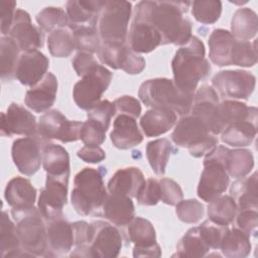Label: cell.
<instances>
[{
    "label": "cell",
    "instance_id": "obj_1",
    "mask_svg": "<svg viewBox=\"0 0 258 258\" xmlns=\"http://www.w3.org/2000/svg\"><path fill=\"white\" fill-rule=\"evenodd\" d=\"M189 2L184 1H140L135 12L145 16L161 35V44L184 45L191 35V22L183 14Z\"/></svg>",
    "mask_w": 258,
    "mask_h": 258
},
{
    "label": "cell",
    "instance_id": "obj_2",
    "mask_svg": "<svg viewBox=\"0 0 258 258\" xmlns=\"http://www.w3.org/2000/svg\"><path fill=\"white\" fill-rule=\"evenodd\" d=\"M205 53V45L197 36H191L175 52L171 61L173 82L183 93L194 95L200 81L210 75L212 68Z\"/></svg>",
    "mask_w": 258,
    "mask_h": 258
},
{
    "label": "cell",
    "instance_id": "obj_3",
    "mask_svg": "<svg viewBox=\"0 0 258 258\" xmlns=\"http://www.w3.org/2000/svg\"><path fill=\"white\" fill-rule=\"evenodd\" d=\"M194 95L183 93L175 86L173 80L165 78L147 80L141 84L138 91V96L145 106L168 108L180 116L190 113Z\"/></svg>",
    "mask_w": 258,
    "mask_h": 258
},
{
    "label": "cell",
    "instance_id": "obj_4",
    "mask_svg": "<svg viewBox=\"0 0 258 258\" xmlns=\"http://www.w3.org/2000/svg\"><path fill=\"white\" fill-rule=\"evenodd\" d=\"M106 167H85L79 171L74 179V188L71 194L72 206L79 215L87 216L102 209L108 196L103 177Z\"/></svg>",
    "mask_w": 258,
    "mask_h": 258
},
{
    "label": "cell",
    "instance_id": "obj_5",
    "mask_svg": "<svg viewBox=\"0 0 258 258\" xmlns=\"http://www.w3.org/2000/svg\"><path fill=\"white\" fill-rule=\"evenodd\" d=\"M11 215L17 223L16 231L22 250L30 257L44 256L46 251V224L39 209L34 206L12 208Z\"/></svg>",
    "mask_w": 258,
    "mask_h": 258
},
{
    "label": "cell",
    "instance_id": "obj_6",
    "mask_svg": "<svg viewBox=\"0 0 258 258\" xmlns=\"http://www.w3.org/2000/svg\"><path fill=\"white\" fill-rule=\"evenodd\" d=\"M230 148L217 145L206 154L204 170L198 185V196L205 202L223 195L228 188L230 176L226 170L225 161Z\"/></svg>",
    "mask_w": 258,
    "mask_h": 258
},
{
    "label": "cell",
    "instance_id": "obj_7",
    "mask_svg": "<svg viewBox=\"0 0 258 258\" xmlns=\"http://www.w3.org/2000/svg\"><path fill=\"white\" fill-rule=\"evenodd\" d=\"M132 4L124 0H105L99 13L97 30L102 42L126 43Z\"/></svg>",
    "mask_w": 258,
    "mask_h": 258
},
{
    "label": "cell",
    "instance_id": "obj_8",
    "mask_svg": "<svg viewBox=\"0 0 258 258\" xmlns=\"http://www.w3.org/2000/svg\"><path fill=\"white\" fill-rule=\"evenodd\" d=\"M172 141L181 147H187L191 156L202 157L218 144V139L207 125L190 114L183 116L175 125L171 134Z\"/></svg>",
    "mask_w": 258,
    "mask_h": 258
},
{
    "label": "cell",
    "instance_id": "obj_9",
    "mask_svg": "<svg viewBox=\"0 0 258 258\" xmlns=\"http://www.w3.org/2000/svg\"><path fill=\"white\" fill-rule=\"evenodd\" d=\"M112 80V73L101 64L77 82L73 89L74 101L80 109L89 111L100 101Z\"/></svg>",
    "mask_w": 258,
    "mask_h": 258
},
{
    "label": "cell",
    "instance_id": "obj_10",
    "mask_svg": "<svg viewBox=\"0 0 258 258\" xmlns=\"http://www.w3.org/2000/svg\"><path fill=\"white\" fill-rule=\"evenodd\" d=\"M122 248V237L117 228L103 221L90 224V236L86 257L114 258Z\"/></svg>",
    "mask_w": 258,
    "mask_h": 258
},
{
    "label": "cell",
    "instance_id": "obj_11",
    "mask_svg": "<svg viewBox=\"0 0 258 258\" xmlns=\"http://www.w3.org/2000/svg\"><path fill=\"white\" fill-rule=\"evenodd\" d=\"M212 85L222 98L247 100L255 89L256 78L247 71L228 70L218 73L213 78Z\"/></svg>",
    "mask_w": 258,
    "mask_h": 258
},
{
    "label": "cell",
    "instance_id": "obj_12",
    "mask_svg": "<svg viewBox=\"0 0 258 258\" xmlns=\"http://www.w3.org/2000/svg\"><path fill=\"white\" fill-rule=\"evenodd\" d=\"M49 140L40 135L16 139L11 148V155L17 169L25 175H33L42 163V152Z\"/></svg>",
    "mask_w": 258,
    "mask_h": 258
},
{
    "label": "cell",
    "instance_id": "obj_13",
    "mask_svg": "<svg viewBox=\"0 0 258 258\" xmlns=\"http://www.w3.org/2000/svg\"><path fill=\"white\" fill-rule=\"evenodd\" d=\"M69 176L46 175L45 186L40 189L37 206L46 221L62 217L68 199Z\"/></svg>",
    "mask_w": 258,
    "mask_h": 258
},
{
    "label": "cell",
    "instance_id": "obj_14",
    "mask_svg": "<svg viewBox=\"0 0 258 258\" xmlns=\"http://www.w3.org/2000/svg\"><path fill=\"white\" fill-rule=\"evenodd\" d=\"M82 122L68 120L59 111L50 110L40 116L37 124V134L50 140L57 139L63 143L80 139Z\"/></svg>",
    "mask_w": 258,
    "mask_h": 258
},
{
    "label": "cell",
    "instance_id": "obj_15",
    "mask_svg": "<svg viewBox=\"0 0 258 258\" xmlns=\"http://www.w3.org/2000/svg\"><path fill=\"white\" fill-rule=\"evenodd\" d=\"M1 135H23L25 137L37 135V123L34 115L24 107L11 103L6 113H1Z\"/></svg>",
    "mask_w": 258,
    "mask_h": 258
},
{
    "label": "cell",
    "instance_id": "obj_16",
    "mask_svg": "<svg viewBox=\"0 0 258 258\" xmlns=\"http://www.w3.org/2000/svg\"><path fill=\"white\" fill-rule=\"evenodd\" d=\"M127 40L129 47L135 52L148 53L161 44V35L145 16L134 11Z\"/></svg>",
    "mask_w": 258,
    "mask_h": 258
},
{
    "label": "cell",
    "instance_id": "obj_17",
    "mask_svg": "<svg viewBox=\"0 0 258 258\" xmlns=\"http://www.w3.org/2000/svg\"><path fill=\"white\" fill-rule=\"evenodd\" d=\"M7 36H10L22 51L34 50L43 45L42 29L33 25L30 15L22 9L16 10L13 24Z\"/></svg>",
    "mask_w": 258,
    "mask_h": 258
},
{
    "label": "cell",
    "instance_id": "obj_18",
    "mask_svg": "<svg viewBox=\"0 0 258 258\" xmlns=\"http://www.w3.org/2000/svg\"><path fill=\"white\" fill-rule=\"evenodd\" d=\"M48 58L39 50L23 51L18 59L15 78L24 86L34 87L47 74Z\"/></svg>",
    "mask_w": 258,
    "mask_h": 258
},
{
    "label": "cell",
    "instance_id": "obj_19",
    "mask_svg": "<svg viewBox=\"0 0 258 258\" xmlns=\"http://www.w3.org/2000/svg\"><path fill=\"white\" fill-rule=\"evenodd\" d=\"M74 243V231L71 223L63 217L47 221L46 251L44 257H57L69 253Z\"/></svg>",
    "mask_w": 258,
    "mask_h": 258
},
{
    "label": "cell",
    "instance_id": "obj_20",
    "mask_svg": "<svg viewBox=\"0 0 258 258\" xmlns=\"http://www.w3.org/2000/svg\"><path fill=\"white\" fill-rule=\"evenodd\" d=\"M257 113L256 107H248L246 104L235 100H225L216 107L211 133L214 135L221 134L234 123L257 117Z\"/></svg>",
    "mask_w": 258,
    "mask_h": 258
},
{
    "label": "cell",
    "instance_id": "obj_21",
    "mask_svg": "<svg viewBox=\"0 0 258 258\" xmlns=\"http://www.w3.org/2000/svg\"><path fill=\"white\" fill-rule=\"evenodd\" d=\"M56 92L57 80L53 74L47 73L37 85L26 92L25 105L34 112H45L54 104Z\"/></svg>",
    "mask_w": 258,
    "mask_h": 258
},
{
    "label": "cell",
    "instance_id": "obj_22",
    "mask_svg": "<svg viewBox=\"0 0 258 258\" xmlns=\"http://www.w3.org/2000/svg\"><path fill=\"white\" fill-rule=\"evenodd\" d=\"M110 138L116 148L129 149L140 144L143 135L138 128L136 119L128 115L118 114L114 120Z\"/></svg>",
    "mask_w": 258,
    "mask_h": 258
},
{
    "label": "cell",
    "instance_id": "obj_23",
    "mask_svg": "<svg viewBox=\"0 0 258 258\" xmlns=\"http://www.w3.org/2000/svg\"><path fill=\"white\" fill-rule=\"evenodd\" d=\"M103 216L115 226H127L135 215L134 204L131 198L118 194H108L103 206Z\"/></svg>",
    "mask_w": 258,
    "mask_h": 258
},
{
    "label": "cell",
    "instance_id": "obj_24",
    "mask_svg": "<svg viewBox=\"0 0 258 258\" xmlns=\"http://www.w3.org/2000/svg\"><path fill=\"white\" fill-rule=\"evenodd\" d=\"M105 0H71L66 9L69 17V27L88 25L97 28V21Z\"/></svg>",
    "mask_w": 258,
    "mask_h": 258
},
{
    "label": "cell",
    "instance_id": "obj_25",
    "mask_svg": "<svg viewBox=\"0 0 258 258\" xmlns=\"http://www.w3.org/2000/svg\"><path fill=\"white\" fill-rule=\"evenodd\" d=\"M145 182L144 175L137 167L118 169L108 181L109 192H118L129 198H136L139 189Z\"/></svg>",
    "mask_w": 258,
    "mask_h": 258
},
{
    "label": "cell",
    "instance_id": "obj_26",
    "mask_svg": "<svg viewBox=\"0 0 258 258\" xmlns=\"http://www.w3.org/2000/svg\"><path fill=\"white\" fill-rule=\"evenodd\" d=\"M176 122V113L168 108H151L140 119V126L147 137L166 133Z\"/></svg>",
    "mask_w": 258,
    "mask_h": 258
},
{
    "label": "cell",
    "instance_id": "obj_27",
    "mask_svg": "<svg viewBox=\"0 0 258 258\" xmlns=\"http://www.w3.org/2000/svg\"><path fill=\"white\" fill-rule=\"evenodd\" d=\"M219 103L217 92L212 87L204 85L194 95L192 107L189 114L201 119L211 132L216 107Z\"/></svg>",
    "mask_w": 258,
    "mask_h": 258
},
{
    "label": "cell",
    "instance_id": "obj_28",
    "mask_svg": "<svg viewBox=\"0 0 258 258\" xmlns=\"http://www.w3.org/2000/svg\"><path fill=\"white\" fill-rule=\"evenodd\" d=\"M231 198L236 203L237 209L257 210L258 208V190H257V172L248 177L237 179L233 182L231 189Z\"/></svg>",
    "mask_w": 258,
    "mask_h": 258
},
{
    "label": "cell",
    "instance_id": "obj_29",
    "mask_svg": "<svg viewBox=\"0 0 258 258\" xmlns=\"http://www.w3.org/2000/svg\"><path fill=\"white\" fill-rule=\"evenodd\" d=\"M4 197L12 208L32 207L36 199V189L27 178L16 176L7 183Z\"/></svg>",
    "mask_w": 258,
    "mask_h": 258
},
{
    "label": "cell",
    "instance_id": "obj_30",
    "mask_svg": "<svg viewBox=\"0 0 258 258\" xmlns=\"http://www.w3.org/2000/svg\"><path fill=\"white\" fill-rule=\"evenodd\" d=\"M236 38L226 29H215L209 37V56L218 67L231 66V52Z\"/></svg>",
    "mask_w": 258,
    "mask_h": 258
},
{
    "label": "cell",
    "instance_id": "obj_31",
    "mask_svg": "<svg viewBox=\"0 0 258 258\" xmlns=\"http://www.w3.org/2000/svg\"><path fill=\"white\" fill-rule=\"evenodd\" d=\"M221 139L227 145L244 147L250 145L257 134V117L250 118L228 126L222 133Z\"/></svg>",
    "mask_w": 258,
    "mask_h": 258
},
{
    "label": "cell",
    "instance_id": "obj_32",
    "mask_svg": "<svg viewBox=\"0 0 258 258\" xmlns=\"http://www.w3.org/2000/svg\"><path fill=\"white\" fill-rule=\"evenodd\" d=\"M0 255L2 258L30 257L29 254L22 250L21 243L16 231V226L5 212H2L1 218Z\"/></svg>",
    "mask_w": 258,
    "mask_h": 258
},
{
    "label": "cell",
    "instance_id": "obj_33",
    "mask_svg": "<svg viewBox=\"0 0 258 258\" xmlns=\"http://www.w3.org/2000/svg\"><path fill=\"white\" fill-rule=\"evenodd\" d=\"M42 165L47 174L70 176V156L60 145L48 143L42 152Z\"/></svg>",
    "mask_w": 258,
    "mask_h": 258
},
{
    "label": "cell",
    "instance_id": "obj_34",
    "mask_svg": "<svg viewBox=\"0 0 258 258\" xmlns=\"http://www.w3.org/2000/svg\"><path fill=\"white\" fill-rule=\"evenodd\" d=\"M258 29L257 14L250 8H240L233 14L231 20L232 35L237 40L249 41Z\"/></svg>",
    "mask_w": 258,
    "mask_h": 258
},
{
    "label": "cell",
    "instance_id": "obj_35",
    "mask_svg": "<svg viewBox=\"0 0 258 258\" xmlns=\"http://www.w3.org/2000/svg\"><path fill=\"white\" fill-rule=\"evenodd\" d=\"M220 249L226 257L245 258L251 251L250 236L238 228H233L225 235Z\"/></svg>",
    "mask_w": 258,
    "mask_h": 258
},
{
    "label": "cell",
    "instance_id": "obj_36",
    "mask_svg": "<svg viewBox=\"0 0 258 258\" xmlns=\"http://www.w3.org/2000/svg\"><path fill=\"white\" fill-rule=\"evenodd\" d=\"M126 235L129 242H132L136 248H144L157 243L153 225L141 217H134L132 219L127 225Z\"/></svg>",
    "mask_w": 258,
    "mask_h": 258
},
{
    "label": "cell",
    "instance_id": "obj_37",
    "mask_svg": "<svg viewBox=\"0 0 258 258\" xmlns=\"http://www.w3.org/2000/svg\"><path fill=\"white\" fill-rule=\"evenodd\" d=\"M210 251V247L203 239L199 227L190 228L179 240L176 246V252L173 257L196 258L204 257Z\"/></svg>",
    "mask_w": 258,
    "mask_h": 258
},
{
    "label": "cell",
    "instance_id": "obj_38",
    "mask_svg": "<svg viewBox=\"0 0 258 258\" xmlns=\"http://www.w3.org/2000/svg\"><path fill=\"white\" fill-rule=\"evenodd\" d=\"M173 150L172 144L166 138L148 142L146 146V157L150 167L156 174H164L170 154Z\"/></svg>",
    "mask_w": 258,
    "mask_h": 258
},
{
    "label": "cell",
    "instance_id": "obj_39",
    "mask_svg": "<svg viewBox=\"0 0 258 258\" xmlns=\"http://www.w3.org/2000/svg\"><path fill=\"white\" fill-rule=\"evenodd\" d=\"M225 166L229 176L236 179L243 178L253 169V154L248 149H230L226 157Z\"/></svg>",
    "mask_w": 258,
    "mask_h": 258
},
{
    "label": "cell",
    "instance_id": "obj_40",
    "mask_svg": "<svg viewBox=\"0 0 258 258\" xmlns=\"http://www.w3.org/2000/svg\"><path fill=\"white\" fill-rule=\"evenodd\" d=\"M237 212L236 203L230 196L221 195L209 202V219L217 224L228 226L234 221Z\"/></svg>",
    "mask_w": 258,
    "mask_h": 258
},
{
    "label": "cell",
    "instance_id": "obj_41",
    "mask_svg": "<svg viewBox=\"0 0 258 258\" xmlns=\"http://www.w3.org/2000/svg\"><path fill=\"white\" fill-rule=\"evenodd\" d=\"M19 50L17 43L10 36H2L0 40V58H1V79L4 82L15 78V70L19 59Z\"/></svg>",
    "mask_w": 258,
    "mask_h": 258
},
{
    "label": "cell",
    "instance_id": "obj_42",
    "mask_svg": "<svg viewBox=\"0 0 258 258\" xmlns=\"http://www.w3.org/2000/svg\"><path fill=\"white\" fill-rule=\"evenodd\" d=\"M47 46L54 57H68L76 49L73 31L70 28H59L47 37Z\"/></svg>",
    "mask_w": 258,
    "mask_h": 258
},
{
    "label": "cell",
    "instance_id": "obj_43",
    "mask_svg": "<svg viewBox=\"0 0 258 258\" xmlns=\"http://www.w3.org/2000/svg\"><path fill=\"white\" fill-rule=\"evenodd\" d=\"M73 31L76 49L90 53L98 52L102 41L96 27L82 25L69 27Z\"/></svg>",
    "mask_w": 258,
    "mask_h": 258
},
{
    "label": "cell",
    "instance_id": "obj_44",
    "mask_svg": "<svg viewBox=\"0 0 258 258\" xmlns=\"http://www.w3.org/2000/svg\"><path fill=\"white\" fill-rule=\"evenodd\" d=\"M39 27L47 32L69 26V17L63 9L59 7H45L36 15Z\"/></svg>",
    "mask_w": 258,
    "mask_h": 258
},
{
    "label": "cell",
    "instance_id": "obj_45",
    "mask_svg": "<svg viewBox=\"0 0 258 258\" xmlns=\"http://www.w3.org/2000/svg\"><path fill=\"white\" fill-rule=\"evenodd\" d=\"M191 4V14L197 21L203 24H213L221 16L222 2L218 0L194 1Z\"/></svg>",
    "mask_w": 258,
    "mask_h": 258
},
{
    "label": "cell",
    "instance_id": "obj_46",
    "mask_svg": "<svg viewBox=\"0 0 258 258\" xmlns=\"http://www.w3.org/2000/svg\"><path fill=\"white\" fill-rule=\"evenodd\" d=\"M256 62H257L256 40L251 42V41L236 39L231 52V63L239 67L249 68L256 64Z\"/></svg>",
    "mask_w": 258,
    "mask_h": 258
},
{
    "label": "cell",
    "instance_id": "obj_47",
    "mask_svg": "<svg viewBox=\"0 0 258 258\" xmlns=\"http://www.w3.org/2000/svg\"><path fill=\"white\" fill-rule=\"evenodd\" d=\"M107 130L108 128L102 123L88 119L82 124L80 139L87 146H99L105 141Z\"/></svg>",
    "mask_w": 258,
    "mask_h": 258
},
{
    "label": "cell",
    "instance_id": "obj_48",
    "mask_svg": "<svg viewBox=\"0 0 258 258\" xmlns=\"http://www.w3.org/2000/svg\"><path fill=\"white\" fill-rule=\"evenodd\" d=\"M199 230L210 249H220L222 241L229 231V228L228 226L217 224L209 219L199 226Z\"/></svg>",
    "mask_w": 258,
    "mask_h": 258
},
{
    "label": "cell",
    "instance_id": "obj_49",
    "mask_svg": "<svg viewBox=\"0 0 258 258\" xmlns=\"http://www.w3.org/2000/svg\"><path fill=\"white\" fill-rule=\"evenodd\" d=\"M145 59L137 52L132 50L128 44H124L119 56V69L129 75H138L145 69Z\"/></svg>",
    "mask_w": 258,
    "mask_h": 258
},
{
    "label": "cell",
    "instance_id": "obj_50",
    "mask_svg": "<svg viewBox=\"0 0 258 258\" xmlns=\"http://www.w3.org/2000/svg\"><path fill=\"white\" fill-rule=\"evenodd\" d=\"M175 213L178 219L186 224L198 223L204 216V206L197 200L180 201L176 205Z\"/></svg>",
    "mask_w": 258,
    "mask_h": 258
},
{
    "label": "cell",
    "instance_id": "obj_51",
    "mask_svg": "<svg viewBox=\"0 0 258 258\" xmlns=\"http://www.w3.org/2000/svg\"><path fill=\"white\" fill-rule=\"evenodd\" d=\"M136 200L138 204L143 206H155L160 201V186L159 181L154 178L145 180L139 189Z\"/></svg>",
    "mask_w": 258,
    "mask_h": 258
},
{
    "label": "cell",
    "instance_id": "obj_52",
    "mask_svg": "<svg viewBox=\"0 0 258 258\" xmlns=\"http://www.w3.org/2000/svg\"><path fill=\"white\" fill-rule=\"evenodd\" d=\"M160 201L169 206H176L183 198L182 190L177 182L170 178H161L159 180Z\"/></svg>",
    "mask_w": 258,
    "mask_h": 258
},
{
    "label": "cell",
    "instance_id": "obj_53",
    "mask_svg": "<svg viewBox=\"0 0 258 258\" xmlns=\"http://www.w3.org/2000/svg\"><path fill=\"white\" fill-rule=\"evenodd\" d=\"M116 115V108L114 103L103 100L100 101L95 107H93L91 110L88 111V119L96 120L100 123H102L104 126L109 128L111 119Z\"/></svg>",
    "mask_w": 258,
    "mask_h": 258
},
{
    "label": "cell",
    "instance_id": "obj_54",
    "mask_svg": "<svg viewBox=\"0 0 258 258\" xmlns=\"http://www.w3.org/2000/svg\"><path fill=\"white\" fill-rule=\"evenodd\" d=\"M125 43H108L102 42L97 54L99 59L106 66L118 70L119 66V56L121 49Z\"/></svg>",
    "mask_w": 258,
    "mask_h": 258
},
{
    "label": "cell",
    "instance_id": "obj_55",
    "mask_svg": "<svg viewBox=\"0 0 258 258\" xmlns=\"http://www.w3.org/2000/svg\"><path fill=\"white\" fill-rule=\"evenodd\" d=\"M236 218V225L238 229L251 236H256L258 226V213L257 210H242Z\"/></svg>",
    "mask_w": 258,
    "mask_h": 258
},
{
    "label": "cell",
    "instance_id": "obj_56",
    "mask_svg": "<svg viewBox=\"0 0 258 258\" xmlns=\"http://www.w3.org/2000/svg\"><path fill=\"white\" fill-rule=\"evenodd\" d=\"M116 113L128 115L134 119H137L141 114V106L139 101L132 96H122L116 99L114 102Z\"/></svg>",
    "mask_w": 258,
    "mask_h": 258
},
{
    "label": "cell",
    "instance_id": "obj_57",
    "mask_svg": "<svg viewBox=\"0 0 258 258\" xmlns=\"http://www.w3.org/2000/svg\"><path fill=\"white\" fill-rule=\"evenodd\" d=\"M16 2L13 0L0 1V17H1V34L7 36L10 32L15 16Z\"/></svg>",
    "mask_w": 258,
    "mask_h": 258
},
{
    "label": "cell",
    "instance_id": "obj_58",
    "mask_svg": "<svg viewBox=\"0 0 258 258\" xmlns=\"http://www.w3.org/2000/svg\"><path fill=\"white\" fill-rule=\"evenodd\" d=\"M72 63L77 75L80 77H84L86 74L91 72L97 64H99L95 59L93 53L86 51H79L75 55Z\"/></svg>",
    "mask_w": 258,
    "mask_h": 258
},
{
    "label": "cell",
    "instance_id": "obj_59",
    "mask_svg": "<svg viewBox=\"0 0 258 258\" xmlns=\"http://www.w3.org/2000/svg\"><path fill=\"white\" fill-rule=\"evenodd\" d=\"M77 155L88 163H98L105 159V151L100 146H87L85 145L78 150Z\"/></svg>",
    "mask_w": 258,
    "mask_h": 258
},
{
    "label": "cell",
    "instance_id": "obj_60",
    "mask_svg": "<svg viewBox=\"0 0 258 258\" xmlns=\"http://www.w3.org/2000/svg\"><path fill=\"white\" fill-rule=\"evenodd\" d=\"M133 256L134 257H160L161 249L157 243H155L152 246H148L144 248L133 247Z\"/></svg>",
    "mask_w": 258,
    "mask_h": 258
}]
</instances>
